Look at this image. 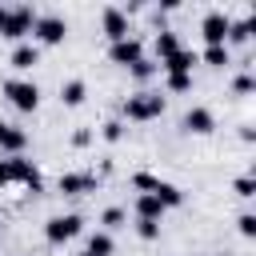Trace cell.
<instances>
[{"mask_svg": "<svg viewBox=\"0 0 256 256\" xmlns=\"http://www.w3.org/2000/svg\"><path fill=\"white\" fill-rule=\"evenodd\" d=\"M204 64L224 68V64H228V48H224V44H220V48H204Z\"/></svg>", "mask_w": 256, "mask_h": 256, "instance_id": "cell-21", "label": "cell"}, {"mask_svg": "<svg viewBox=\"0 0 256 256\" xmlns=\"http://www.w3.org/2000/svg\"><path fill=\"white\" fill-rule=\"evenodd\" d=\"M200 32H204L208 48H220L224 36H228V16H224V12H208V16L200 20Z\"/></svg>", "mask_w": 256, "mask_h": 256, "instance_id": "cell-8", "label": "cell"}, {"mask_svg": "<svg viewBox=\"0 0 256 256\" xmlns=\"http://www.w3.org/2000/svg\"><path fill=\"white\" fill-rule=\"evenodd\" d=\"M108 56H112V64H124V68H132L136 60H144V44H140L136 36H128V40H116V44L108 48Z\"/></svg>", "mask_w": 256, "mask_h": 256, "instance_id": "cell-7", "label": "cell"}, {"mask_svg": "<svg viewBox=\"0 0 256 256\" xmlns=\"http://www.w3.org/2000/svg\"><path fill=\"white\" fill-rule=\"evenodd\" d=\"M192 64H196V52H192V48H180V52H172L168 60H160L164 72H188V76H192Z\"/></svg>", "mask_w": 256, "mask_h": 256, "instance_id": "cell-14", "label": "cell"}, {"mask_svg": "<svg viewBox=\"0 0 256 256\" xmlns=\"http://www.w3.org/2000/svg\"><path fill=\"white\" fill-rule=\"evenodd\" d=\"M36 64H40V48H36V44H16V48H12V68L28 72V68H36Z\"/></svg>", "mask_w": 256, "mask_h": 256, "instance_id": "cell-13", "label": "cell"}, {"mask_svg": "<svg viewBox=\"0 0 256 256\" xmlns=\"http://www.w3.org/2000/svg\"><path fill=\"white\" fill-rule=\"evenodd\" d=\"M160 216H164V204H160L152 192H140V200H136V220H156V224H160Z\"/></svg>", "mask_w": 256, "mask_h": 256, "instance_id": "cell-16", "label": "cell"}, {"mask_svg": "<svg viewBox=\"0 0 256 256\" xmlns=\"http://www.w3.org/2000/svg\"><path fill=\"white\" fill-rule=\"evenodd\" d=\"M32 32H36V40H40V44H60V40L68 36V24H64L60 16H36Z\"/></svg>", "mask_w": 256, "mask_h": 256, "instance_id": "cell-6", "label": "cell"}, {"mask_svg": "<svg viewBox=\"0 0 256 256\" xmlns=\"http://www.w3.org/2000/svg\"><path fill=\"white\" fill-rule=\"evenodd\" d=\"M4 24H8V8H0V32H4Z\"/></svg>", "mask_w": 256, "mask_h": 256, "instance_id": "cell-33", "label": "cell"}, {"mask_svg": "<svg viewBox=\"0 0 256 256\" xmlns=\"http://www.w3.org/2000/svg\"><path fill=\"white\" fill-rule=\"evenodd\" d=\"M24 144H28L24 128H12V124H4V120H0V148H4V152H12V156H20V152H24Z\"/></svg>", "mask_w": 256, "mask_h": 256, "instance_id": "cell-12", "label": "cell"}, {"mask_svg": "<svg viewBox=\"0 0 256 256\" xmlns=\"http://www.w3.org/2000/svg\"><path fill=\"white\" fill-rule=\"evenodd\" d=\"M152 196H156V200L164 204V212H168V208H180V204H184V192H180L176 184H168V180H156Z\"/></svg>", "mask_w": 256, "mask_h": 256, "instance_id": "cell-15", "label": "cell"}, {"mask_svg": "<svg viewBox=\"0 0 256 256\" xmlns=\"http://www.w3.org/2000/svg\"><path fill=\"white\" fill-rule=\"evenodd\" d=\"M100 220H104L108 228H120V224H124V208H108V212H104Z\"/></svg>", "mask_w": 256, "mask_h": 256, "instance_id": "cell-29", "label": "cell"}, {"mask_svg": "<svg viewBox=\"0 0 256 256\" xmlns=\"http://www.w3.org/2000/svg\"><path fill=\"white\" fill-rule=\"evenodd\" d=\"M120 136H124V124H120V120H108V124H104V140H108V144H116Z\"/></svg>", "mask_w": 256, "mask_h": 256, "instance_id": "cell-25", "label": "cell"}, {"mask_svg": "<svg viewBox=\"0 0 256 256\" xmlns=\"http://www.w3.org/2000/svg\"><path fill=\"white\" fill-rule=\"evenodd\" d=\"M232 88H236V92H252V88H256V76H248V72H240V76L232 80Z\"/></svg>", "mask_w": 256, "mask_h": 256, "instance_id": "cell-28", "label": "cell"}, {"mask_svg": "<svg viewBox=\"0 0 256 256\" xmlns=\"http://www.w3.org/2000/svg\"><path fill=\"white\" fill-rule=\"evenodd\" d=\"M80 228H84V220H80L76 212H68V216H52V220L44 224V236H48V244H64V240L80 236Z\"/></svg>", "mask_w": 256, "mask_h": 256, "instance_id": "cell-3", "label": "cell"}, {"mask_svg": "<svg viewBox=\"0 0 256 256\" xmlns=\"http://www.w3.org/2000/svg\"><path fill=\"white\" fill-rule=\"evenodd\" d=\"M128 72H132V80H152V76H156V64H152V60H136Z\"/></svg>", "mask_w": 256, "mask_h": 256, "instance_id": "cell-22", "label": "cell"}, {"mask_svg": "<svg viewBox=\"0 0 256 256\" xmlns=\"http://www.w3.org/2000/svg\"><path fill=\"white\" fill-rule=\"evenodd\" d=\"M184 128L196 132V136H208V132L216 128V116H212L208 108H188V112H184Z\"/></svg>", "mask_w": 256, "mask_h": 256, "instance_id": "cell-11", "label": "cell"}, {"mask_svg": "<svg viewBox=\"0 0 256 256\" xmlns=\"http://www.w3.org/2000/svg\"><path fill=\"white\" fill-rule=\"evenodd\" d=\"M32 24H36V12H32L28 4H20V8H8V24H4V32H0V36H8V40H20V36H28V32H32Z\"/></svg>", "mask_w": 256, "mask_h": 256, "instance_id": "cell-4", "label": "cell"}, {"mask_svg": "<svg viewBox=\"0 0 256 256\" xmlns=\"http://www.w3.org/2000/svg\"><path fill=\"white\" fill-rule=\"evenodd\" d=\"M4 96H8V104L20 108V112H36V104H40V88H36L32 80H8V84H4Z\"/></svg>", "mask_w": 256, "mask_h": 256, "instance_id": "cell-2", "label": "cell"}, {"mask_svg": "<svg viewBox=\"0 0 256 256\" xmlns=\"http://www.w3.org/2000/svg\"><path fill=\"white\" fill-rule=\"evenodd\" d=\"M8 172H12V180H20L28 192H44V180H40V172H36L32 160H24V156H8Z\"/></svg>", "mask_w": 256, "mask_h": 256, "instance_id": "cell-5", "label": "cell"}, {"mask_svg": "<svg viewBox=\"0 0 256 256\" xmlns=\"http://www.w3.org/2000/svg\"><path fill=\"white\" fill-rule=\"evenodd\" d=\"M0 232H4V228H0Z\"/></svg>", "mask_w": 256, "mask_h": 256, "instance_id": "cell-35", "label": "cell"}, {"mask_svg": "<svg viewBox=\"0 0 256 256\" xmlns=\"http://www.w3.org/2000/svg\"><path fill=\"white\" fill-rule=\"evenodd\" d=\"M104 36L116 44V40H128V16L120 8H104Z\"/></svg>", "mask_w": 256, "mask_h": 256, "instance_id": "cell-10", "label": "cell"}, {"mask_svg": "<svg viewBox=\"0 0 256 256\" xmlns=\"http://www.w3.org/2000/svg\"><path fill=\"white\" fill-rule=\"evenodd\" d=\"M136 236H140V240H156V236H160V224H156V220H136Z\"/></svg>", "mask_w": 256, "mask_h": 256, "instance_id": "cell-24", "label": "cell"}, {"mask_svg": "<svg viewBox=\"0 0 256 256\" xmlns=\"http://www.w3.org/2000/svg\"><path fill=\"white\" fill-rule=\"evenodd\" d=\"M72 144H76V148H88V144H92V132H88V128L72 132Z\"/></svg>", "mask_w": 256, "mask_h": 256, "instance_id": "cell-31", "label": "cell"}, {"mask_svg": "<svg viewBox=\"0 0 256 256\" xmlns=\"http://www.w3.org/2000/svg\"><path fill=\"white\" fill-rule=\"evenodd\" d=\"M12 184V172H8V160H0V188Z\"/></svg>", "mask_w": 256, "mask_h": 256, "instance_id": "cell-32", "label": "cell"}, {"mask_svg": "<svg viewBox=\"0 0 256 256\" xmlns=\"http://www.w3.org/2000/svg\"><path fill=\"white\" fill-rule=\"evenodd\" d=\"M188 88H192L188 72H168V92H188Z\"/></svg>", "mask_w": 256, "mask_h": 256, "instance_id": "cell-23", "label": "cell"}, {"mask_svg": "<svg viewBox=\"0 0 256 256\" xmlns=\"http://www.w3.org/2000/svg\"><path fill=\"white\" fill-rule=\"evenodd\" d=\"M84 96H88V84L84 80H64L60 84V104L76 108V104H84Z\"/></svg>", "mask_w": 256, "mask_h": 256, "instance_id": "cell-18", "label": "cell"}, {"mask_svg": "<svg viewBox=\"0 0 256 256\" xmlns=\"http://www.w3.org/2000/svg\"><path fill=\"white\" fill-rule=\"evenodd\" d=\"M80 256H88V252H80Z\"/></svg>", "mask_w": 256, "mask_h": 256, "instance_id": "cell-34", "label": "cell"}, {"mask_svg": "<svg viewBox=\"0 0 256 256\" xmlns=\"http://www.w3.org/2000/svg\"><path fill=\"white\" fill-rule=\"evenodd\" d=\"M236 196H244V200L256 196V180H252V176H240V180H236Z\"/></svg>", "mask_w": 256, "mask_h": 256, "instance_id": "cell-26", "label": "cell"}, {"mask_svg": "<svg viewBox=\"0 0 256 256\" xmlns=\"http://www.w3.org/2000/svg\"><path fill=\"white\" fill-rule=\"evenodd\" d=\"M60 192H64V196L96 192V176H88V172H64V176H60Z\"/></svg>", "mask_w": 256, "mask_h": 256, "instance_id": "cell-9", "label": "cell"}, {"mask_svg": "<svg viewBox=\"0 0 256 256\" xmlns=\"http://www.w3.org/2000/svg\"><path fill=\"white\" fill-rule=\"evenodd\" d=\"M124 116H128V120H156V116H164V96H160V92L128 96V100H124Z\"/></svg>", "mask_w": 256, "mask_h": 256, "instance_id": "cell-1", "label": "cell"}, {"mask_svg": "<svg viewBox=\"0 0 256 256\" xmlns=\"http://www.w3.org/2000/svg\"><path fill=\"white\" fill-rule=\"evenodd\" d=\"M236 224H240V236H248V240L256 236V216H252V212H244V216H240Z\"/></svg>", "mask_w": 256, "mask_h": 256, "instance_id": "cell-27", "label": "cell"}, {"mask_svg": "<svg viewBox=\"0 0 256 256\" xmlns=\"http://www.w3.org/2000/svg\"><path fill=\"white\" fill-rule=\"evenodd\" d=\"M84 252H88V256H112V236H108V232H96Z\"/></svg>", "mask_w": 256, "mask_h": 256, "instance_id": "cell-20", "label": "cell"}, {"mask_svg": "<svg viewBox=\"0 0 256 256\" xmlns=\"http://www.w3.org/2000/svg\"><path fill=\"white\" fill-rule=\"evenodd\" d=\"M252 28H256V20H252V16H244V20H228V36H224V48H228V44H244V40L252 36Z\"/></svg>", "mask_w": 256, "mask_h": 256, "instance_id": "cell-17", "label": "cell"}, {"mask_svg": "<svg viewBox=\"0 0 256 256\" xmlns=\"http://www.w3.org/2000/svg\"><path fill=\"white\" fill-rule=\"evenodd\" d=\"M172 52H180V40H176V32L160 28V32H156V56H160V60H168Z\"/></svg>", "mask_w": 256, "mask_h": 256, "instance_id": "cell-19", "label": "cell"}, {"mask_svg": "<svg viewBox=\"0 0 256 256\" xmlns=\"http://www.w3.org/2000/svg\"><path fill=\"white\" fill-rule=\"evenodd\" d=\"M132 184H136V188H144V192H152V188H156V176H148V172H136V176H132Z\"/></svg>", "mask_w": 256, "mask_h": 256, "instance_id": "cell-30", "label": "cell"}]
</instances>
